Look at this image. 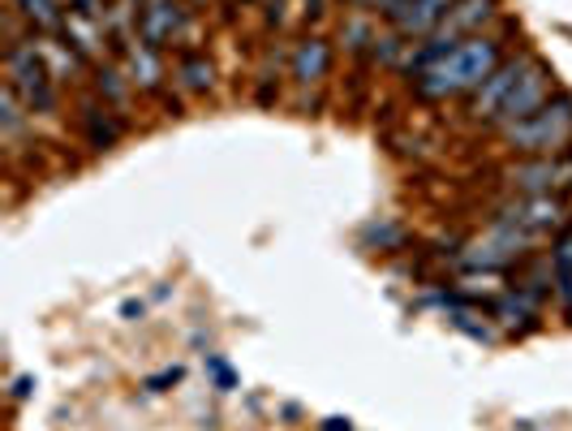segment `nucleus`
Returning a JSON list of instances; mask_svg holds the SVG:
<instances>
[{
	"label": "nucleus",
	"instance_id": "f257e3e1",
	"mask_svg": "<svg viewBox=\"0 0 572 431\" xmlns=\"http://www.w3.org/2000/svg\"><path fill=\"white\" fill-rule=\"evenodd\" d=\"M504 52L495 35H474L447 48L435 66H426L414 78V91L422 100H452V96H474L477 87L500 69Z\"/></svg>",
	"mask_w": 572,
	"mask_h": 431
},
{
	"label": "nucleus",
	"instance_id": "f03ea898",
	"mask_svg": "<svg viewBox=\"0 0 572 431\" xmlns=\"http://www.w3.org/2000/svg\"><path fill=\"white\" fill-rule=\"evenodd\" d=\"M500 134L521 156H560L572 143V96H551L534 117L504 126Z\"/></svg>",
	"mask_w": 572,
	"mask_h": 431
},
{
	"label": "nucleus",
	"instance_id": "7ed1b4c3",
	"mask_svg": "<svg viewBox=\"0 0 572 431\" xmlns=\"http://www.w3.org/2000/svg\"><path fill=\"white\" fill-rule=\"evenodd\" d=\"M4 87L18 91V100L34 112H57V78L43 61L39 43L31 39H9V52H4Z\"/></svg>",
	"mask_w": 572,
	"mask_h": 431
},
{
	"label": "nucleus",
	"instance_id": "20e7f679",
	"mask_svg": "<svg viewBox=\"0 0 572 431\" xmlns=\"http://www.w3.org/2000/svg\"><path fill=\"white\" fill-rule=\"evenodd\" d=\"M495 9H500V0H456V4L447 9L444 27L431 35V39L422 43V52L410 61V74L417 78L426 66H435L447 48H456L461 39H474V31H482V27L495 18Z\"/></svg>",
	"mask_w": 572,
	"mask_h": 431
},
{
	"label": "nucleus",
	"instance_id": "39448f33",
	"mask_svg": "<svg viewBox=\"0 0 572 431\" xmlns=\"http://www.w3.org/2000/svg\"><path fill=\"white\" fill-rule=\"evenodd\" d=\"M551 91H555V74H551V66L534 61V66L516 78V87L509 91V100L500 104V112L491 117V126H500V130H504V126H516V121L534 117L542 104L551 100Z\"/></svg>",
	"mask_w": 572,
	"mask_h": 431
},
{
	"label": "nucleus",
	"instance_id": "423d86ee",
	"mask_svg": "<svg viewBox=\"0 0 572 431\" xmlns=\"http://www.w3.org/2000/svg\"><path fill=\"white\" fill-rule=\"evenodd\" d=\"M134 27L156 52H164L168 43H177V35L186 31V9L177 0H142L134 9Z\"/></svg>",
	"mask_w": 572,
	"mask_h": 431
},
{
	"label": "nucleus",
	"instance_id": "0eeeda50",
	"mask_svg": "<svg viewBox=\"0 0 572 431\" xmlns=\"http://www.w3.org/2000/svg\"><path fill=\"white\" fill-rule=\"evenodd\" d=\"M534 61H539V57H530V52H521V57H512V61H500V69H495L474 96H470V117H474V121H491V117L500 112V104L509 100V91L516 87V78L534 66Z\"/></svg>",
	"mask_w": 572,
	"mask_h": 431
},
{
	"label": "nucleus",
	"instance_id": "6e6552de",
	"mask_svg": "<svg viewBox=\"0 0 572 431\" xmlns=\"http://www.w3.org/2000/svg\"><path fill=\"white\" fill-rule=\"evenodd\" d=\"M512 186L525 190V195H560V190H572V165H560L551 156H534L530 165L509 168Z\"/></svg>",
	"mask_w": 572,
	"mask_h": 431
},
{
	"label": "nucleus",
	"instance_id": "1a4fd4ad",
	"mask_svg": "<svg viewBox=\"0 0 572 431\" xmlns=\"http://www.w3.org/2000/svg\"><path fill=\"white\" fill-rule=\"evenodd\" d=\"M560 221H564V203H560V195H525L521 203L504 207V225L516 233L555 229Z\"/></svg>",
	"mask_w": 572,
	"mask_h": 431
},
{
	"label": "nucleus",
	"instance_id": "9d476101",
	"mask_svg": "<svg viewBox=\"0 0 572 431\" xmlns=\"http://www.w3.org/2000/svg\"><path fill=\"white\" fill-rule=\"evenodd\" d=\"M452 4H456V0H410V4L392 18V31L401 35V39H431V35L444 27Z\"/></svg>",
	"mask_w": 572,
	"mask_h": 431
},
{
	"label": "nucleus",
	"instance_id": "9b49d317",
	"mask_svg": "<svg viewBox=\"0 0 572 431\" xmlns=\"http://www.w3.org/2000/svg\"><path fill=\"white\" fill-rule=\"evenodd\" d=\"M327 66H332V43L323 35H306L293 48V78H297V87H318Z\"/></svg>",
	"mask_w": 572,
	"mask_h": 431
},
{
	"label": "nucleus",
	"instance_id": "f8f14e48",
	"mask_svg": "<svg viewBox=\"0 0 572 431\" xmlns=\"http://www.w3.org/2000/svg\"><path fill=\"white\" fill-rule=\"evenodd\" d=\"M551 285H555V302L572 315V225L560 233L555 251H551Z\"/></svg>",
	"mask_w": 572,
	"mask_h": 431
},
{
	"label": "nucleus",
	"instance_id": "ddd939ff",
	"mask_svg": "<svg viewBox=\"0 0 572 431\" xmlns=\"http://www.w3.org/2000/svg\"><path fill=\"white\" fill-rule=\"evenodd\" d=\"M13 9L22 13V22L39 35H65L61 0H13Z\"/></svg>",
	"mask_w": 572,
	"mask_h": 431
},
{
	"label": "nucleus",
	"instance_id": "4468645a",
	"mask_svg": "<svg viewBox=\"0 0 572 431\" xmlns=\"http://www.w3.org/2000/svg\"><path fill=\"white\" fill-rule=\"evenodd\" d=\"M82 126H87V138H91V147H112L117 138H121V126L112 121V112L108 108H87L82 112Z\"/></svg>",
	"mask_w": 572,
	"mask_h": 431
},
{
	"label": "nucleus",
	"instance_id": "2eb2a0df",
	"mask_svg": "<svg viewBox=\"0 0 572 431\" xmlns=\"http://www.w3.org/2000/svg\"><path fill=\"white\" fill-rule=\"evenodd\" d=\"M181 82H186V91H211V66L203 57H186L181 61Z\"/></svg>",
	"mask_w": 572,
	"mask_h": 431
},
{
	"label": "nucleus",
	"instance_id": "dca6fc26",
	"mask_svg": "<svg viewBox=\"0 0 572 431\" xmlns=\"http://www.w3.org/2000/svg\"><path fill=\"white\" fill-rule=\"evenodd\" d=\"M96 87H99V96H103L108 104H126V96H129V82L117 74V69H99Z\"/></svg>",
	"mask_w": 572,
	"mask_h": 431
},
{
	"label": "nucleus",
	"instance_id": "f3484780",
	"mask_svg": "<svg viewBox=\"0 0 572 431\" xmlns=\"http://www.w3.org/2000/svg\"><path fill=\"white\" fill-rule=\"evenodd\" d=\"M65 4H69V13H78V18L103 22V9H99V0H65Z\"/></svg>",
	"mask_w": 572,
	"mask_h": 431
},
{
	"label": "nucleus",
	"instance_id": "a211bd4d",
	"mask_svg": "<svg viewBox=\"0 0 572 431\" xmlns=\"http://www.w3.org/2000/svg\"><path fill=\"white\" fill-rule=\"evenodd\" d=\"M177 380H181V366H172V371H164V375H151V380H147V389H168V384H177Z\"/></svg>",
	"mask_w": 572,
	"mask_h": 431
},
{
	"label": "nucleus",
	"instance_id": "6ab92c4d",
	"mask_svg": "<svg viewBox=\"0 0 572 431\" xmlns=\"http://www.w3.org/2000/svg\"><path fill=\"white\" fill-rule=\"evenodd\" d=\"M211 371H216V380H220V389H233V371L224 363H211Z\"/></svg>",
	"mask_w": 572,
	"mask_h": 431
},
{
	"label": "nucleus",
	"instance_id": "aec40b11",
	"mask_svg": "<svg viewBox=\"0 0 572 431\" xmlns=\"http://www.w3.org/2000/svg\"><path fill=\"white\" fill-rule=\"evenodd\" d=\"M121 315H126V320H142V302H126Z\"/></svg>",
	"mask_w": 572,
	"mask_h": 431
},
{
	"label": "nucleus",
	"instance_id": "412c9836",
	"mask_svg": "<svg viewBox=\"0 0 572 431\" xmlns=\"http://www.w3.org/2000/svg\"><path fill=\"white\" fill-rule=\"evenodd\" d=\"M327 431H349V428H345L341 419H332V423H327Z\"/></svg>",
	"mask_w": 572,
	"mask_h": 431
},
{
	"label": "nucleus",
	"instance_id": "4be33fe9",
	"mask_svg": "<svg viewBox=\"0 0 572 431\" xmlns=\"http://www.w3.org/2000/svg\"><path fill=\"white\" fill-rule=\"evenodd\" d=\"M349 4H371V0H349Z\"/></svg>",
	"mask_w": 572,
	"mask_h": 431
}]
</instances>
